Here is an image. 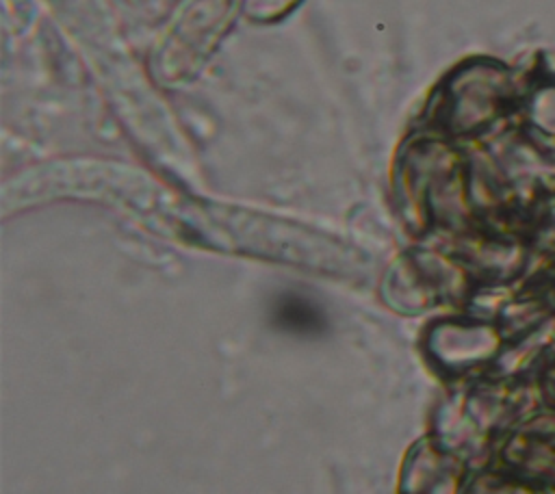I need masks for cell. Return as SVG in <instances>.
<instances>
[{
  "mask_svg": "<svg viewBox=\"0 0 555 494\" xmlns=\"http://www.w3.org/2000/svg\"><path fill=\"white\" fill-rule=\"evenodd\" d=\"M273 316L280 327L297 334H314L323 327V314L308 299L297 295H284L273 308Z\"/></svg>",
  "mask_w": 555,
  "mask_h": 494,
  "instance_id": "obj_1",
  "label": "cell"
}]
</instances>
